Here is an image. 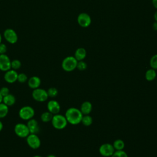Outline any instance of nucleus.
<instances>
[{"instance_id": "obj_13", "label": "nucleus", "mask_w": 157, "mask_h": 157, "mask_svg": "<svg viewBox=\"0 0 157 157\" xmlns=\"http://www.w3.org/2000/svg\"><path fill=\"white\" fill-rule=\"evenodd\" d=\"M47 110L53 115L59 113L61 107L59 102L55 100H50L47 103Z\"/></svg>"}, {"instance_id": "obj_2", "label": "nucleus", "mask_w": 157, "mask_h": 157, "mask_svg": "<svg viewBox=\"0 0 157 157\" xmlns=\"http://www.w3.org/2000/svg\"><path fill=\"white\" fill-rule=\"evenodd\" d=\"M78 61L73 56H68L64 58L61 63L63 69L66 72H71L77 68Z\"/></svg>"}, {"instance_id": "obj_16", "label": "nucleus", "mask_w": 157, "mask_h": 157, "mask_svg": "<svg viewBox=\"0 0 157 157\" xmlns=\"http://www.w3.org/2000/svg\"><path fill=\"white\" fill-rule=\"evenodd\" d=\"M80 110L83 115H89L92 110V104L90 101H87L83 102L80 106Z\"/></svg>"}, {"instance_id": "obj_20", "label": "nucleus", "mask_w": 157, "mask_h": 157, "mask_svg": "<svg viewBox=\"0 0 157 157\" xmlns=\"http://www.w3.org/2000/svg\"><path fill=\"white\" fill-rule=\"evenodd\" d=\"M112 145L115 150H123L125 147V144L124 141L121 139L115 140Z\"/></svg>"}, {"instance_id": "obj_25", "label": "nucleus", "mask_w": 157, "mask_h": 157, "mask_svg": "<svg viewBox=\"0 0 157 157\" xmlns=\"http://www.w3.org/2000/svg\"><path fill=\"white\" fill-rule=\"evenodd\" d=\"M150 66L151 68L156 70L157 69V54L151 56L150 59Z\"/></svg>"}, {"instance_id": "obj_28", "label": "nucleus", "mask_w": 157, "mask_h": 157, "mask_svg": "<svg viewBox=\"0 0 157 157\" xmlns=\"http://www.w3.org/2000/svg\"><path fill=\"white\" fill-rule=\"evenodd\" d=\"M87 67V64L83 61H78L77 64V69H78L79 71H85Z\"/></svg>"}, {"instance_id": "obj_12", "label": "nucleus", "mask_w": 157, "mask_h": 157, "mask_svg": "<svg viewBox=\"0 0 157 157\" xmlns=\"http://www.w3.org/2000/svg\"><path fill=\"white\" fill-rule=\"evenodd\" d=\"M18 74L15 70L10 69L5 72L4 78L6 82L9 83H13L17 81Z\"/></svg>"}, {"instance_id": "obj_35", "label": "nucleus", "mask_w": 157, "mask_h": 157, "mask_svg": "<svg viewBox=\"0 0 157 157\" xmlns=\"http://www.w3.org/2000/svg\"><path fill=\"white\" fill-rule=\"evenodd\" d=\"M2 128H3V124H2V123L1 122V121L0 120V132L2 131Z\"/></svg>"}, {"instance_id": "obj_11", "label": "nucleus", "mask_w": 157, "mask_h": 157, "mask_svg": "<svg viewBox=\"0 0 157 157\" xmlns=\"http://www.w3.org/2000/svg\"><path fill=\"white\" fill-rule=\"evenodd\" d=\"M11 69V61L6 54H0V70L7 71Z\"/></svg>"}, {"instance_id": "obj_29", "label": "nucleus", "mask_w": 157, "mask_h": 157, "mask_svg": "<svg viewBox=\"0 0 157 157\" xmlns=\"http://www.w3.org/2000/svg\"><path fill=\"white\" fill-rule=\"evenodd\" d=\"M28 80L27 75L24 74V73H20L18 74V77H17V81L19 82L20 83H25L27 82Z\"/></svg>"}, {"instance_id": "obj_22", "label": "nucleus", "mask_w": 157, "mask_h": 157, "mask_svg": "<svg viewBox=\"0 0 157 157\" xmlns=\"http://www.w3.org/2000/svg\"><path fill=\"white\" fill-rule=\"evenodd\" d=\"M9 113V107L3 102L0 103V118H3Z\"/></svg>"}, {"instance_id": "obj_33", "label": "nucleus", "mask_w": 157, "mask_h": 157, "mask_svg": "<svg viewBox=\"0 0 157 157\" xmlns=\"http://www.w3.org/2000/svg\"><path fill=\"white\" fill-rule=\"evenodd\" d=\"M152 4L153 7L157 9V0H152Z\"/></svg>"}, {"instance_id": "obj_3", "label": "nucleus", "mask_w": 157, "mask_h": 157, "mask_svg": "<svg viewBox=\"0 0 157 157\" xmlns=\"http://www.w3.org/2000/svg\"><path fill=\"white\" fill-rule=\"evenodd\" d=\"M51 122L52 126L56 129H63L65 128L68 123L65 116L59 113L53 115Z\"/></svg>"}, {"instance_id": "obj_24", "label": "nucleus", "mask_w": 157, "mask_h": 157, "mask_svg": "<svg viewBox=\"0 0 157 157\" xmlns=\"http://www.w3.org/2000/svg\"><path fill=\"white\" fill-rule=\"evenodd\" d=\"M47 92L48 97H50V98H55L58 94V90L55 87H51V88H48L47 90Z\"/></svg>"}, {"instance_id": "obj_18", "label": "nucleus", "mask_w": 157, "mask_h": 157, "mask_svg": "<svg viewBox=\"0 0 157 157\" xmlns=\"http://www.w3.org/2000/svg\"><path fill=\"white\" fill-rule=\"evenodd\" d=\"M15 101H16L15 97L10 93H9L7 96H5L2 98V102L5 104L6 105H7L8 107L12 106L15 103Z\"/></svg>"}, {"instance_id": "obj_6", "label": "nucleus", "mask_w": 157, "mask_h": 157, "mask_svg": "<svg viewBox=\"0 0 157 157\" xmlns=\"http://www.w3.org/2000/svg\"><path fill=\"white\" fill-rule=\"evenodd\" d=\"M33 98L37 102H44L47 100L48 96L45 90L38 88L33 90L32 92Z\"/></svg>"}, {"instance_id": "obj_27", "label": "nucleus", "mask_w": 157, "mask_h": 157, "mask_svg": "<svg viewBox=\"0 0 157 157\" xmlns=\"http://www.w3.org/2000/svg\"><path fill=\"white\" fill-rule=\"evenodd\" d=\"M110 157H128L124 150H115Z\"/></svg>"}, {"instance_id": "obj_30", "label": "nucleus", "mask_w": 157, "mask_h": 157, "mask_svg": "<svg viewBox=\"0 0 157 157\" xmlns=\"http://www.w3.org/2000/svg\"><path fill=\"white\" fill-rule=\"evenodd\" d=\"M0 93L2 96V97H4L10 93V90L7 87L4 86L0 89Z\"/></svg>"}, {"instance_id": "obj_37", "label": "nucleus", "mask_w": 157, "mask_h": 157, "mask_svg": "<svg viewBox=\"0 0 157 157\" xmlns=\"http://www.w3.org/2000/svg\"><path fill=\"white\" fill-rule=\"evenodd\" d=\"M47 157H56V156L54 155H48Z\"/></svg>"}, {"instance_id": "obj_9", "label": "nucleus", "mask_w": 157, "mask_h": 157, "mask_svg": "<svg viewBox=\"0 0 157 157\" xmlns=\"http://www.w3.org/2000/svg\"><path fill=\"white\" fill-rule=\"evenodd\" d=\"M77 23L81 27L87 28L91 23V18L87 13H80L77 17Z\"/></svg>"}, {"instance_id": "obj_31", "label": "nucleus", "mask_w": 157, "mask_h": 157, "mask_svg": "<svg viewBox=\"0 0 157 157\" xmlns=\"http://www.w3.org/2000/svg\"><path fill=\"white\" fill-rule=\"evenodd\" d=\"M7 52V46L3 44H0V54H6Z\"/></svg>"}, {"instance_id": "obj_10", "label": "nucleus", "mask_w": 157, "mask_h": 157, "mask_svg": "<svg viewBox=\"0 0 157 157\" xmlns=\"http://www.w3.org/2000/svg\"><path fill=\"white\" fill-rule=\"evenodd\" d=\"M4 37L9 43L12 44H15L18 40V36L17 33L11 28H7L4 31Z\"/></svg>"}, {"instance_id": "obj_34", "label": "nucleus", "mask_w": 157, "mask_h": 157, "mask_svg": "<svg viewBox=\"0 0 157 157\" xmlns=\"http://www.w3.org/2000/svg\"><path fill=\"white\" fill-rule=\"evenodd\" d=\"M154 18H155V20L157 21V10L154 13Z\"/></svg>"}, {"instance_id": "obj_14", "label": "nucleus", "mask_w": 157, "mask_h": 157, "mask_svg": "<svg viewBox=\"0 0 157 157\" xmlns=\"http://www.w3.org/2000/svg\"><path fill=\"white\" fill-rule=\"evenodd\" d=\"M26 124L28 127L30 134H37L39 132L40 128L39 126V123L36 120L31 118V119L28 120Z\"/></svg>"}, {"instance_id": "obj_23", "label": "nucleus", "mask_w": 157, "mask_h": 157, "mask_svg": "<svg viewBox=\"0 0 157 157\" xmlns=\"http://www.w3.org/2000/svg\"><path fill=\"white\" fill-rule=\"evenodd\" d=\"M81 123L85 126H89L93 123V118L89 115H84L82 117Z\"/></svg>"}, {"instance_id": "obj_7", "label": "nucleus", "mask_w": 157, "mask_h": 157, "mask_svg": "<svg viewBox=\"0 0 157 157\" xmlns=\"http://www.w3.org/2000/svg\"><path fill=\"white\" fill-rule=\"evenodd\" d=\"M26 142L32 149H37L40 147L41 142L40 138L36 134H29L26 137Z\"/></svg>"}, {"instance_id": "obj_5", "label": "nucleus", "mask_w": 157, "mask_h": 157, "mask_svg": "<svg viewBox=\"0 0 157 157\" xmlns=\"http://www.w3.org/2000/svg\"><path fill=\"white\" fill-rule=\"evenodd\" d=\"M14 132L15 134L21 138L26 137L29 134V130L27 124L22 123H18L14 127Z\"/></svg>"}, {"instance_id": "obj_17", "label": "nucleus", "mask_w": 157, "mask_h": 157, "mask_svg": "<svg viewBox=\"0 0 157 157\" xmlns=\"http://www.w3.org/2000/svg\"><path fill=\"white\" fill-rule=\"evenodd\" d=\"M86 56V50L83 47H79L77 49H76L75 53H74V57L77 61H82L83 60Z\"/></svg>"}, {"instance_id": "obj_40", "label": "nucleus", "mask_w": 157, "mask_h": 157, "mask_svg": "<svg viewBox=\"0 0 157 157\" xmlns=\"http://www.w3.org/2000/svg\"><path fill=\"white\" fill-rule=\"evenodd\" d=\"M156 85H157V83H156Z\"/></svg>"}, {"instance_id": "obj_1", "label": "nucleus", "mask_w": 157, "mask_h": 157, "mask_svg": "<svg viewBox=\"0 0 157 157\" xmlns=\"http://www.w3.org/2000/svg\"><path fill=\"white\" fill-rule=\"evenodd\" d=\"M64 116L69 123L75 125L81 123L83 114L80 109L75 107H70L66 110Z\"/></svg>"}, {"instance_id": "obj_38", "label": "nucleus", "mask_w": 157, "mask_h": 157, "mask_svg": "<svg viewBox=\"0 0 157 157\" xmlns=\"http://www.w3.org/2000/svg\"><path fill=\"white\" fill-rule=\"evenodd\" d=\"M1 41H2V36H1V34L0 33V44L1 43Z\"/></svg>"}, {"instance_id": "obj_21", "label": "nucleus", "mask_w": 157, "mask_h": 157, "mask_svg": "<svg viewBox=\"0 0 157 157\" xmlns=\"http://www.w3.org/2000/svg\"><path fill=\"white\" fill-rule=\"evenodd\" d=\"M53 115L50 113V112L48 111H47V112H43L42 114H41V116H40V119L41 120L44 122V123H47V122H49V121H52V119L53 118Z\"/></svg>"}, {"instance_id": "obj_4", "label": "nucleus", "mask_w": 157, "mask_h": 157, "mask_svg": "<svg viewBox=\"0 0 157 157\" xmlns=\"http://www.w3.org/2000/svg\"><path fill=\"white\" fill-rule=\"evenodd\" d=\"M34 114V109L29 105H25L22 107L18 112V115L20 118L23 120H29L33 118Z\"/></svg>"}, {"instance_id": "obj_36", "label": "nucleus", "mask_w": 157, "mask_h": 157, "mask_svg": "<svg viewBox=\"0 0 157 157\" xmlns=\"http://www.w3.org/2000/svg\"><path fill=\"white\" fill-rule=\"evenodd\" d=\"M2 96L1 94V93H0V103H1V102H2Z\"/></svg>"}, {"instance_id": "obj_26", "label": "nucleus", "mask_w": 157, "mask_h": 157, "mask_svg": "<svg viewBox=\"0 0 157 157\" xmlns=\"http://www.w3.org/2000/svg\"><path fill=\"white\" fill-rule=\"evenodd\" d=\"M21 63L18 59H13L11 61V69L13 70H17L20 68Z\"/></svg>"}, {"instance_id": "obj_19", "label": "nucleus", "mask_w": 157, "mask_h": 157, "mask_svg": "<svg viewBox=\"0 0 157 157\" xmlns=\"http://www.w3.org/2000/svg\"><path fill=\"white\" fill-rule=\"evenodd\" d=\"M156 71L152 68L148 69L145 74V77L146 80L149 82L153 81L156 78Z\"/></svg>"}, {"instance_id": "obj_15", "label": "nucleus", "mask_w": 157, "mask_h": 157, "mask_svg": "<svg viewBox=\"0 0 157 157\" xmlns=\"http://www.w3.org/2000/svg\"><path fill=\"white\" fill-rule=\"evenodd\" d=\"M28 85L31 89H36L39 88L41 84L40 78L37 76H32L27 81Z\"/></svg>"}, {"instance_id": "obj_32", "label": "nucleus", "mask_w": 157, "mask_h": 157, "mask_svg": "<svg viewBox=\"0 0 157 157\" xmlns=\"http://www.w3.org/2000/svg\"><path fill=\"white\" fill-rule=\"evenodd\" d=\"M152 28H153V30L157 31V21H155L153 23Z\"/></svg>"}, {"instance_id": "obj_8", "label": "nucleus", "mask_w": 157, "mask_h": 157, "mask_svg": "<svg viewBox=\"0 0 157 157\" xmlns=\"http://www.w3.org/2000/svg\"><path fill=\"white\" fill-rule=\"evenodd\" d=\"M115 151L113 145L109 143L103 144L99 148V153L104 157H110Z\"/></svg>"}, {"instance_id": "obj_39", "label": "nucleus", "mask_w": 157, "mask_h": 157, "mask_svg": "<svg viewBox=\"0 0 157 157\" xmlns=\"http://www.w3.org/2000/svg\"><path fill=\"white\" fill-rule=\"evenodd\" d=\"M33 157H43V156H40V155H34V156H33Z\"/></svg>"}]
</instances>
